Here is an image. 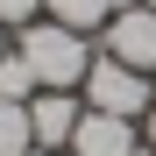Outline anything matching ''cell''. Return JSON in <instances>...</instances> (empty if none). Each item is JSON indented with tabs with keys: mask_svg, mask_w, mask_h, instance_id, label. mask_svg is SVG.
<instances>
[{
	"mask_svg": "<svg viewBox=\"0 0 156 156\" xmlns=\"http://www.w3.org/2000/svg\"><path fill=\"white\" fill-rule=\"evenodd\" d=\"M21 156H64V149H21Z\"/></svg>",
	"mask_w": 156,
	"mask_h": 156,
	"instance_id": "11",
	"label": "cell"
},
{
	"mask_svg": "<svg viewBox=\"0 0 156 156\" xmlns=\"http://www.w3.org/2000/svg\"><path fill=\"white\" fill-rule=\"evenodd\" d=\"M14 50L29 57V71H36L43 92H78L85 71H92V43L78 36V29H64V21H29Z\"/></svg>",
	"mask_w": 156,
	"mask_h": 156,
	"instance_id": "1",
	"label": "cell"
},
{
	"mask_svg": "<svg viewBox=\"0 0 156 156\" xmlns=\"http://www.w3.org/2000/svg\"><path fill=\"white\" fill-rule=\"evenodd\" d=\"M142 7H156V0H142Z\"/></svg>",
	"mask_w": 156,
	"mask_h": 156,
	"instance_id": "14",
	"label": "cell"
},
{
	"mask_svg": "<svg viewBox=\"0 0 156 156\" xmlns=\"http://www.w3.org/2000/svg\"><path fill=\"white\" fill-rule=\"evenodd\" d=\"M142 142H149V149H156V107H149V114H142Z\"/></svg>",
	"mask_w": 156,
	"mask_h": 156,
	"instance_id": "10",
	"label": "cell"
},
{
	"mask_svg": "<svg viewBox=\"0 0 156 156\" xmlns=\"http://www.w3.org/2000/svg\"><path fill=\"white\" fill-rule=\"evenodd\" d=\"M43 85H36V71H29V57L21 50H7L0 57V99H36Z\"/></svg>",
	"mask_w": 156,
	"mask_h": 156,
	"instance_id": "8",
	"label": "cell"
},
{
	"mask_svg": "<svg viewBox=\"0 0 156 156\" xmlns=\"http://www.w3.org/2000/svg\"><path fill=\"white\" fill-rule=\"evenodd\" d=\"M85 121L78 92H36L29 99V128H36V149H71V128Z\"/></svg>",
	"mask_w": 156,
	"mask_h": 156,
	"instance_id": "5",
	"label": "cell"
},
{
	"mask_svg": "<svg viewBox=\"0 0 156 156\" xmlns=\"http://www.w3.org/2000/svg\"><path fill=\"white\" fill-rule=\"evenodd\" d=\"M99 43H107V57H121V64H135V71H149L156 78V7H121L107 29H99Z\"/></svg>",
	"mask_w": 156,
	"mask_h": 156,
	"instance_id": "3",
	"label": "cell"
},
{
	"mask_svg": "<svg viewBox=\"0 0 156 156\" xmlns=\"http://www.w3.org/2000/svg\"><path fill=\"white\" fill-rule=\"evenodd\" d=\"M43 14V0H0V29H29Z\"/></svg>",
	"mask_w": 156,
	"mask_h": 156,
	"instance_id": "9",
	"label": "cell"
},
{
	"mask_svg": "<svg viewBox=\"0 0 156 156\" xmlns=\"http://www.w3.org/2000/svg\"><path fill=\"white\" fill-rule=\"evenodd\" d=\"M78 92H85L92 114H121V121H142V114L156 107V78L135 71V64H121V57H107V50L92 57V71H85Z\"/></svg>",
	"mask_w": 156,
	"mask_h": 156,
	"instance_id": "2",
	"label": "cell"
},
{
	"mask_svg": "<svg viewBox=\"0 0 156 156\" xmlns=\"http://www.w3.org/2000/svg\"><path fill=\"white\" fill-rule=\"evenodd\" d=\"M142 149V121H121V114H92L71 128V156H135Z\"/></svg>",
	"mask_w": 156,
	"mask_h": 156,
	"instance_id": "4",
	"label": "cell"
},
{
	"mask_svg": "<svg viewBox=\"0 0 156 156\" xmlns=\"http://www.w3.org/2000/svg\"><path fill=\"white\" fill-rule=\"evenodd\" d=\"M0 57H7V36H0Z\"/></svg>",
	"mask_w": 156,
	"mask_h": 156,
	"instance_id": "13",
	"label": "cell"
},
{
	"mask_svg": "<svg viewBox=\"0 0 156 156\" xmlns=\"http://www.w3.org/2000/svg\"><path fill=\"white\" fill-rule=\"evenodd\" d=\"M43 7H50V21H64V29L85 36V29H107V21L121 7H135V0H43Z\"/></svg>",
	"mask_w": 156,
	"mask_h": 156,
	"instance_id": "6",
	"label": "cell"
},
{
	"mask_svg": "<svg viewBox=\"0 0 156 156\" xmlns=\"http://www.w3.org/2000/svg\"><path fill=\"white\" fill-rule=\"evenodd\" d=\"M21 149H36L29 99H0V156H21Z\"/></svg>",
	"mask_w": 156,
	"mask_h": 156,
	"instance_id": "7",
	"label": "cell"
},
{
	"mask_svg": "<svg viewBox=\"0 0 156 156\" xmlns=\"http://www.w3.org/2000/svg\"><path fill=\"white\" fill-rule=\"evenodd\" d=\"M135 156H156V149H149V142H142V149H135Z\"/></svg>",
	"mask_w": 156,
	"mask_h": 156,
	"instance_id": "12",
	"label": "cell"
}]
</instances>
